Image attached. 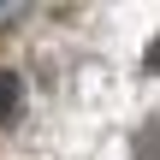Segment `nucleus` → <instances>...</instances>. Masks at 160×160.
Returning <instances> with one entry per match:
<instances>
[{
	"mask_svg": "<svg viewBox=\"0 0 160 160\" xmlns=\"http://www.w3.org/2000/svg\"><path fill=\"white\" fill-rule=\"evenodd\" d=\"M12 113H18V77L0 71V119H12Z\"/></svg>",
	"mask_w": 160,
	"mask_h": 160,
	"instance_id": "f257e3e1",
	"label": "nucleus"
}]
</instances>
